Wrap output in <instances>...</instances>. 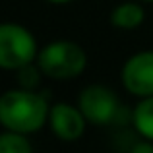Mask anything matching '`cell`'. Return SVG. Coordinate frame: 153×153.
<instances>
[{"mask_svg":"<svg viewBox=\"0 0 153 153\" xmlns=\"http://www.w3.org/2000/svg\"><path fill=\"white\" fill-rule=\"evenodd\" d=\"M49 112L45 95L33 89H10L0 97V124L12 132H37L47 122Z\"/></svg>","mask_w":153,"mask_h":153,"instance_id":"1","label":"cell"},{"mask_svg":"<svg viewBox=\"0 0 153 153\" xmlns=\"http://www.w3.org/2000/svg\"><path fill=\"white\" fill-rule=\"evenodd\" d=\"M78 105L87 122L99 124V126L108 124L118 111L116 95L105 85H87L79 93Z\"/></svg>","mask_w":153,"mask_h":153,"instance_id":"4","label":"cell"},{"mask_svg":"<svg viewBox=\"0 0 153 153\" xmlns=\"http://www.w3.org/2000/svg\"><path fill=\"white\" fill-rule=\"evenodd\" d=\"M134 124L142 136L153 142V95L143 97V101L134 111Z\"/></svg>","mask_w":153,"mask_h":153,"instance_id":"8","label":"cell"},{"mask_svg":"<svg viewBox=\"0 0 153 153\" xmlns=\"http://www.w3.org/2000/svg\"><path fill=\"white\" fill-rule=\"evenodd\" d=\"M49 122H51V128L58 140L74 142V140L82 138L87 120L79 108L72 107L68 103H58L51 108Z\"/></svg>","mask_w":153,"mask_h":153,"instance_id":"6","label":"cell"},{"mask_svg":"<svg viewBox=\"0 0 153 153\" xmlns=\"http://www.w3.org/2000/svg\"><path fill=\"white\" fill-rule=\"evenodd\" d=\"M85 51L74 41H54L37 56V66L43 74L54 79H70L85 70Z\"/></svg>","mask_w":153,"mask_h":153,"instance_id":"2","label":"cell"},{"mask_svg":"<svg viewBox=\"0 0 153 153\" xmlns=\"http://www.w3.org/2000/svg\"><path fill=\"white\" fill-rule=\"evenodd\" d=\"M143 8L136 2H124L116 6L111 14V22L118 29H136L143 22Z\"/></svg>","mask_w":153,"mask_h":153,"instance_id":"7","label":"cell"},{"mask_svg":"<svg viewBox=\"0 0 153 153\" xmlns=\"http://www.w3.org/2000/svg\"><path fill=\"white\" fill-rule=\"evenodd\" d=\"M143 2H153V0H143Z\"/></svg>","mask_w":153,"mask_h":153,"instance_id":"13","label":"cell"},{"mask_svg":"<svg viewBox=\"0 0 153 153\" xmlns=\"http://www.w3.org/2000/svg\"><path fill=\"white\" fill-rule=\"evenodd\" d=\"M49 2H54V4H66V2H72V0H49Z\"/></svg>","mask_w":153,"mask_h":153,"instance_id":"12","label":"cell"},{"mask_svg":"<svg viewBox=\"0 0 153 153\" xmlns=\"http://www.w3.org/2000/svg\"><path fill=\"white\" fill-rule=\"evenodd\" d=\"M122 83L134 95H153V51L138 52L126 60L122 68Z\"/></svg>","mask_w":153,"mask_h":153,"instance_id":"5","label":"cell"},{"mask_svg":"<svg viewBox=\"0 0 153 153\" xmlns=\"http://www.w3.org/2000/svg\"><path fill=\"white\" fill-rule=\"evenodd\" d=\"M39 72L41 68H35L33 64H25L18 70V82L23 89H33V87L39 85Z\"/></svg>","mask_w":153,"mask_h":153,"instance_id":"10","label":"cell"},{"mask_svg":"<svg viewBox=\"0 0 153 153\" xmlns=\"http://www.w3.org/2000/svg\"><path fill=\"white\" fill-rule=\"evenodd\" d=\"M37 58V41L19 23H0V68L19 70Z\"/></svg>","mask_w":153,"mask_h":153,"instance_id":"3","label":"cell"},{"mask_svg":"<svg viewBox=\"0 0 153 153\" xmlns=\"http://www.w3.org/2000/svg\"><path fill=\"white\" fill-rule=\"evenodd\" d=\"M0 153H33V149L23 134L8 130L0 134Z\"/></svg>","mask_w":153,"mask_h":153,"instance_id":"9","label":"cell"},{"mask_svg":"<svg viewBox=\"0 0 153 153\" xmlns=\"http://www.w3.org/2000/svg\"><path fill=\"white\" fill-rule=\"evenodd\" d=\"M132 153H153L151 140H149V142H140V143H136L134 149H132Z\"/></svg>","mask_w":153,"mask_h":153,"instance_id":"11","label":"cell"}]
</instances>
